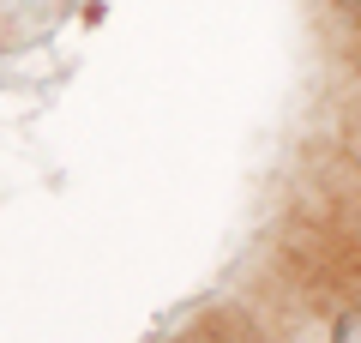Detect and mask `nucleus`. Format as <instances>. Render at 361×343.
Masks as SVG:
<instances>
[{
    "instance_id": "nucleus-1",
    "label": "nucleus",
    "mask_w": 361,
    "mask_h": 343,
    "mask_svg": "<svg viewBox=\"0 0 361 343\" xmlns=\"http://www.w3.org/2000/svg\"><path fill=\"white\" fill-rule=\"evenodd\" d=\"M337 343H361V313H343V319H337Z\"/></svg>"
},
{
    "instance_id": "nucleus-2",
    "label": "nucleus",
    "mask_w": 361,
    "mask_h": 343,
    "mask_svg": "<svg viewBox=\"0 0 361 343\" xmlns=\"http://www.w3.org/2000/svg\"><path fill=\"white\" fill-rule=\"evenodd\" d=\"M349 6H361V0H349Z\"/></svg>"
}]
</instances>
